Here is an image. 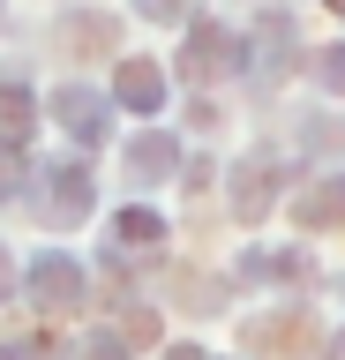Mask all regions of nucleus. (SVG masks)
Listing matches in <instances>:
<instances>
[{
  "instance_id": "obj_4",
  "label": "nucleus",
  "mask_w": 345,
  "mask_h": 360,
  "mask_svg": "<svg viewBox=\"0 0 345 360\" xmlns=\"http://www.w3.org/2000/svg\"><path fill=\"white\" fill-rule=\"evenodd\" d=\"M158 98H165V75H158L150 60H128V68H120V105L158 112Z\"/></svg>"
},
{
  "instance_id": "obj_10",
  "label": "nucleus",
  "mask_w": 345,
  "mask_h": 360,
  "mask_svg": "<svg viewBox=\"0 0 345 360\" xmlns=\"http://www.w3.org/2000/svg\"><path fill=\"white\" fill-rule=\"evenodd\" d=\"M128 165H136V173H173V143H165V135H143L136 150H128Z\"/></svg>"
},
{
  "instance_id": "obj_3",
  "label": "nucleus",
  "mask_w": 345,
  "mask_h": 360,
  "mask_svg": "<svg viewBox=\"0 0 345 360\" xmlns=\"http://www.w3.org/2000/svg\"><path fill=\"white\" fill-rule=\"evenodd\" d=\"M53 112H60V128H68V135H83V143L105 128V98H98V90H75V83L53 98Z\"/></svg>"
},
{
  "instance_id": "obj_6",
  "label": "nucleus",
  "mask_w": 345,
  "mask_h": 360,
  "mask_svg": "<svg viewBox=\"0 0 345 360\" xmlns=\"http://www.w3.org/2000/svg\"><path fill=\"white\" fill-rule=\"evenodd\" d=\"M113 240H120V255H136V248H158L165 240V225H158V210H120Z\"/></svg>"
},
{
  "instance_id": "obj_5",
  "label": "nucleus",
  "mask_w": 345,
  "mask_h": 360,
  "mask_svg": "<svg viewBox=\"0 0 345 360\" xmlns=\"http://www.w3.org/2000/svg\"><path fill=\"white\" fill-rule=\"evenodd\" d=\"M226 53H233V38L218 30V22H210V30H195V38H188V75H218V68H233Z\"/></svg>"
},
{
  "instance_id": "obj_13",
  "label": "nucleus",
  "mask_w": 345,
  "mask_h": 360,
  "mask_svg": "<svg viewBox=\"0 0 345 360\" xmlns=\"http://www.w3.org/2000/svg\"><path fill=\"white\" fill-rule=\"evenodd\" d=\"M323 83H330V90H345V45H338V53H323Z\"/></svg>"
},
{
  "instance_id": "obj_11",
  "label": "nucleus",
  "mask_w": 345,
  "mask_h": 360,
  "mask_svg": "<svg viewBox=\"0 0 345 360\" xmlns=\"http://www.w3.org/2000/svg\"><path fill=\"white\" fill-rule=\"evenodd\" d=\"M15 173H23V143L0 150V195H15Z\"/></svg>"
},
{
  "instance_id": "obj_16",
  "label": "nucleus",
  "mask_w": 345,
  "mask_h": 360,
  "mask_svg": "<svg viewBox=\"0 0 345 360\" xmlns=\"http://www.w3.org/2000/svg\"><path fill=\"white\" fill-rule=\"evenodd\" d=\"M173 360H203V353H173Z\"/></svg>"
},
{
  "instance_id": "obj_8",
  "label": "nucleus",
  "mask_w": 345,
  "mask_h": 360,
  "mask_svg": "<svg viewBox=\"0 0 345 360\" xmlns=\"http://www.w3.org/2000/svg\"><path fill=\"white\" fill-rule=\"evenodd\" d=\"M330 218H345V180H338V188L300 195V225H330Z\"/></svg>"
},
{
  "instance_id": "obj_9",
  "label": "nucleus",
  "mask_w": 345,
  "mask_h": 360,
  "mask_svg": "<svg viewBox=\"0 0 345 360\" xmlns=\"http://www.w3.org/2000/svg\"><path fill=\"white\" fill-rule=\"evenodd\" d=\"M240 180H248V188H240V218H263V210H271V165L255 158Z\"/></svg>"
},
{
  "instance_id": "obj_1",
  "label": "nucleus",
  "mask_w": 345,
  "mask_h": 360,
  "mask_svg": "<svg viewBox=\"0 0 345 360\" xmlns=\"http://www.w3.org/2000/svg\"><path fill=\"white\" fill-rule=\"evenodd\" d=\"M30 300H38V308H83V270L68 263V255H38V263H30Z\"/></svg>"
},
{
  "instance_id": "obj_2",
  "label": "nucleus",
  "mask_w": 345,
  "mask_h": 360,
  "mask_svg": "<svg viewBox=\"0 0 345 360\" xmlns=\"http://www.w3.org/2000/svg\"><path fill=\"white\" fill-rule=\"evenodd\" d=\"M38 210H46L53 225H75L83 210H91V173H83V165H53V173H46V195H38Z\"/></svg>"
},
{
  "instance_id": "obj_14",
  "label": "nucleus",
  "mask_w": 345,
  "mask_h": 360,
  "mask_svg": "<svg viewBox=\"0 0 345 360\" xmlns=\"http://www.w3.org/2000/svg\"><path fill=\"white\" fill-rule=\"evenodd\" d=\"M91 360H128V353H120V338H91Z\"/></svg>"
},
{
  "instance_id": "obj_12",
  "label": "nucleus",
  "mask_w": 345,
  "mask_h": 360,
  "mask_svg": "<svg viewBox=\"0 0 345 360\" xmlns=\"http://www.w3.org/2000/svg\"><path fill=\"white\" fill-rule=\"evenodd\" d=\"M0 360H46V338H8Z\"/></svg>"
},
{
  "instance_id": "obj_7",
  "label": "nucleus",
  "mask_w": 345,
  "mask_h": 360,
  "mask_svg": "<svg viewBox=\"0 0 345 360\" xmlns=\"http://www.w3.org/2000/svg\"><path fill=\"white\" fill-rule=\"evenodd\" d=\"M23 128H30V90L23 83H0V135L15 143Z\"/></svg>"
},
{
  "instance_id": "obj_17",
  "label": "nucleus",
  "mask_w": 345,
  "mask_h": 360,
  "mask_svg": "<svg viewBox=\"0 0 345 360\" xmlns=\"http://www.w3.org/2000/svg\"><path fill=\"white\" fill-rule=\"evenodd\" d=\"M330 8H345V0H330Z\"/></svg>"
},
{
  "instance_id": "obj_15",
  "label": "nucleus",
  "mask_w": 345,
  "mask_h": 360,
  "mask_svg": "<svg viewBox=\"0 0 345 360\" xmlns=\"http://www.w3.org/2000/svg\"><path fill=\"white\" fill-rule=\"evenodd\" d=\"M8 278H15V270H8V248H0V292H8Z\"/></svg>"
}]
</instances>
